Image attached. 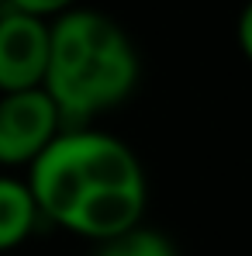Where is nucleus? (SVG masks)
<instances>
[{"mask_svg":"<svg viewBox=\"0 0 252 256\" xmlns=\"http://www.w3.org/2000/svg\"><path fill=\"white\" fill-rule=\"evenodd\" d=\"M42 222L69 236L107 242L142 225L149 180L138 152L111 132L66 125L28 170Z\"/></svg>","mask_w":252,"mask_h":256,"instance_id":"f257e3e1","label":"nucleus"},{"mask_svg":"<svg viewBox=\"0 0 252 256\" xmlns=\"http://www.w3.org/2000/svg\"><path fill=\"white\" fill-rule=\"evenodd\" d=\"M142 59L125 28L90 7H73L52 21L48 70L42 90L66 125H90L135 94Z\"/></svg>","mask_w":252,"mask_h":256,"instance_id":"f03ea898","label":"nucleus"},{"mask_svg":"<svg viewBox=\"0 0 252 256\" xmlns=\"http://www.w3.org/2000/svg\"><path fill=\"white\" fill-rule=\"evenodd\" d=\"M66 128L55 100L38 90L0 94V166H28L55 142Z\"/></svg>","mask_w":252,"mask_h":256,"instance_id":"7ed1b4c3","label":"nucleus"},{"mask_svg":"<svg viewBox=\"0 0 252 256\" xmlns=\"http://www.w3.org/2000/svg\"><path fill=\"white\" fill-rule=\"evenodd\" d=\"M48 38L52 21L14 7L0 10V94L38 90L45 84Z\"/></svg>","mask_w":252,"mask_h":256,"instance_id":"20e7f679","label":"nucleus"},{"mask_svg":"<svg viewBox=\"0 0 252 256\" xmlns=\"http://www.w3.org/2000/svg\"><path fill=\"white\" fill-rule=\"evenodd\" d=\"M38 222H42V212L28 180L0 173V253H10L21 242H28Z\"/></svg>","mask_w":252,"mask_h":256,"instance_id":"39448f33","label":"nucleus"},{"mask_svg":"<svg viewBox=\"0 0 252 256\" xmlns=\"http://www.w3.org/2000/svg\"><path fill=\"white\" fill-rule=\"evenodd\" d=\"M97 256H176V246L163 232H156L149 225H135V228L121 232V236L100 242Z\"/></svg>","mask_w":252,"mask_h":256,"instance_id":"423d86ee","label":"nucleus"},{"mask_svg":"<svg viewBox=\"0 0 252 256\" xmlns=\"http://www.w3.org/2000/svg\"><path fill=\"white\" fill-rule=\"evenodd\" d=\"M80 0H7V7L14 10H24V14H35V18H45V21H55L59 14L73 10Z\"/></svg>","mask_w":252,"mask_h":256,"instance_id":"0eeeda50","label":"nucleus"},{"mask_svg":"<svg viewBox=\"0 0 252 256\" xmlns=\"http://www.w3.org/2000/svg\"><path fill=\"white\" fill-rule=\"evenodd\" d=\"M235 42H239V52L249 59V66H252V0L242 7V14H239V24H235Z\"/></svg>","mask_w":252,"mask_h":256,"instance_id":"6e6552de","label":"nucleus"},{"mask_svg":"<svg viewBox=\"0 0 252 256\" xmlns=\"http://www.w3.org/2000/svg\"><path fill=\"white\" fill-rule=\"evenodd\" d=\"M0 10H7V0H0Z\"/></svg>","mask_w":252,"mask_h":256,"instance_id":"1a4fd4ad","label":"nucleus"}]
</instances>
